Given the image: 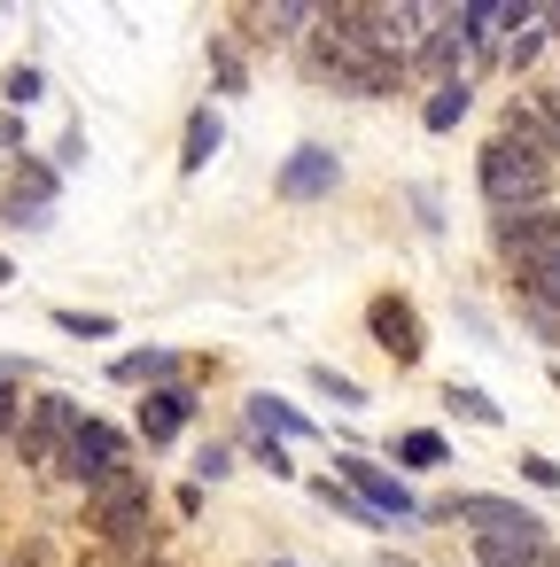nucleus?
<instances>
[{
    "label": "nucleus",
    "mask_w": 560,
    "mask_h": 567,
    "mask_svg": "<svg viewBox=\"0 0 560 567\" xmlns=\"http://www.w3.org/2000/svg\"><path fill=\"white\" fill-rule=\"evenodd\" d=\"M444 458H451V443H444L436 427H413V435H397V466L428 474V466H444Z\"/></svg>",
    "instance_id": "aec40b11"
},
{
    "label": "nucleus",
    "mask_w": 560,
    "mask_h": 567,
    "mask_svg": "<svg viewBox=\"0 0 560 567\" xmlns=\"http://www.w3.org/2000/svg\"><path fill=\"white\" fill-rule=\"evenodd\" d=\"M444 412H451V420H475V427H506L498 396H482V389H467V381H451V389H444Z\"/></svg>",
    "instance_id": "6ab92c4d"
},
{
    "label": "nucleus",
    "mask_w": 560,
    "mask_h": 567,
    "mask_svg": "<svg viewBox=\"0 0 560 567\" xmlns=\"http://www.w3.org/2000/svg\"><path fill=\"white\" fill-rule=\"evenodd\" d=\"M32 373V358H9V350H0V381H24Z\"/></svg>",
    "instance_id": "72a5a7b5"
},
{
    "label": "nucleus",
    "mask_w": 560,
    "mask_h": 567,
    "mask_svg": "<svg viewBox=\"0 0 560 567\" xmlns=\"http://www.w3.org/2000/svg\"><path fill=\"white\" fill-rule=\"evenodd\" d=\"M513 303H521V311H544V319H560V249H544V257L513 265Z\"/></svg>",
    "instance_id": "2eb2a0df"
},
{
    "label": "nucleus",
    "mask_w": 560,
    "mask_h": 567,
    "mask_svg": "<svg viewBox=\"0 0 560 567\" xmlns=\"http://www.w3.org/2000/svg\"><path fill=\"white\" fill-rule=\"evenodd\" d=\"M521 482H529V489H552V497H560V458L529 451V458H521Z\"/></svg>",
    "instance_id": "7c9ffc66"
},
{
    "label": "nucleus",
    "mask_w": 560,
    "mask_h": 567,
    "mask_svg": "<svg viewBox=\"0 0 560 567\" xmlns=\"http://www.w3.org/2000/svg\"><path fill=\"white\" fill-rule=\"evenodd\" d=\"M304 489H312V497H319L327 513H343V520H358V528H381V513H374V505H358V497H350V489H343L335 474H319V482H304Z\"/></svg>",
    "instance_id": "412c9836"
},
{
    "label": "nucleus",
    "mask_w": 560,
    "mask_h": 567,
    "mask_svg": "<svg viewBox=\"0 0 560 567\" xmlns=\"http://www.w3.org/2000/svg\"><path fill=\"white\" fill-rule=\"evenodd\" d=\"M319 86H335V94H358V102H389V94H405L413 79H405V55H389L381 40H374V24H366V0H335V9H319V32L304 40V55H296Z\"/></svg>",
    "instance_id": "f257e3e1"
},
{
    "label": "nucleus",
    "mask_w": 560,
    "mask_h": 567,
    "mask_svg": "<svg viewBox=\"0 0 560 567\" xmlns=\"http://www.w3.org/2000/svg\"><path fill=\"white\" fill-rule=\"evenodd\" d=\"M467 102H475L467 79H459V86H436V94H420V125H428V133H451V125L467 117Z\"/></svg>",
    "instance_id": "a211bd4d"
},
{
    "label": "nucleus",
    "mask_w": 560,
    "mask_h": 567,
    "mask_svg": "<svg viewBox=\"0 0 560 567\" xmlns=\"http://www.w3.org/2000/svg\"><path fill=\"white\" fill-rule=\"evenodd\" d=\"M195 474H203V482H226V474H234V443H203V451H195Z\"/></svg>",
    "instance_id": "c756f323"
},
{
    "label": "nucleus",
    "mask_w": 560,
    "mask_h": 567,
    "mask_svg": "<svg viewBox=\"0 0 560 567\" xmlns=\"http://www.w3.org/2000/svg\"><path fill=\"white\" fill-rule=\"evenodd\" d=\"M490 249H498V265H506V272H513V265H529V257H544V249H560V195H552V203L498 210V218H490Z\"/></svg>",
    "instance_id": "0eeeda50"
},
{
    "label": "nucleus",
    "mask_w": 560,
    "mask_h": 567,
    "mask_svg": "<svg viewBox=\"0 0 560 567\" xmlns=\"http://www.w3.org/2000/svg\"><path fill=\"white\" fill-rule=\"evenodd\" d=\"M180 365H187L180 350H156V342H149V350L110 358V381H125V389H141V396H149V389H180Z\"/></svg>",
    "instance_id": "4468645a"
},
{
    "label": "nucleus",
    "mask_w": 560,
    "mask_h": 567,
    "mask_svg": "<svg viewBox=\"0 0 560 567\" xmlns=\"http://www.w3.org/2000/svg\"><path fill=\"white\" fill-rule=\"evenodd\" d=\"M218 141H226V117H218V102H203L187 117V141H180V179H203L211 156H218Z\"/></svg>",
    "instance_id": "f3484780"
},
{
    "label": "nucleus",
    "mask_w": 560,
    "mask_h": 567,
    "mask_svg": "<svg viewBox=\"0 0 560 567\" xmlns=\"http://www.w3.org/2000/svg\"><path fill=\"white\" fill-rule=\"evenodd\" d=\"M413 210H420V226H428V234H444V203H436L428 187H413Z\"/></svg>",
    "instance_id": "473e14b6"
},
{
    "label": "nucleus",
    "mask_w": 560,
    "mask_h": 567,
    "mask_svg": "<svg viewBox=\"0 0 560 567\" xmlns=\"http://www.w3.org/2000/svg\"><path fill=\"white\" fill-rule=\"evenodd\" d=\"M187 420H195V389H149L141 396V443H156V451H172L180 435H187Z\"/></svg>",
    "instance_id": "ddd939ff"
},
{
    "label": "nucleus",
    "mask_w": 560,
    "mask_h": 567,
    "mask_svg": "<svg viewBox=\"0 0 560 567\" xmlns=\"http://www.w3.org/2000/svg\"><path fill=\"white\" fill-rule=\"evenodd\" d=\"M0 156H24V117L0 110Z\"/></svg>",
    "instance_id": "2f4dec72"
},
{
    "label": "nucleus",
    "mask_w": 560,
    "mask_h": 567,
    "mask_svg": "<svg viewBox=\"0 0 560 567\" xmlns=\"http://www.w3.org/2000/svg\"><path fill=\"white\" fill-rule=\"evenodd\" d=\"M335 187H343V156L319 148V141L288 148L281 172H273V195H281V203H319V195H335Z\"/></svg>",
    "instance_id": "9b49d317"
},
{
    "label": "nucleus",
    "mask_w": 560,
    "mask_h": 567,
    "mask_svg": "<svg viewBox=\"0 0 560 567\" xmlns=\"http://www.w3.org/2000/svg\"><path fill=\"white\" fill-rule=\"evenodd\" d=\"M537 567H560V551H552V544H544V551H537Z\"/></svg>",
    "instance_id": "4c0bfd02"
},
{
    "label": "nucleus",
    "mask_w": 560,
    "mask_h": 567,
    "mask_svg": "<svg viewBox=\"0 0 560 567\" xmlns=\"http://www.w3.org/2000/svg\"><path fill=\"white\" fill-rule=\"evenodd\" d=\"M133 466V435L118 427V420H79V435H71V451H63V466L48 474V482H63V489H94V482H110V474H125Z\"/></svg>",
    "instance_id": "39448f33"
},
{
    "label": "nucleus",
    "mask_w": 560,
    "mask_h": 567,
    "mask_svg": "<svg viewBox=\"0 0 560 567\" xmlns=\"http://www.w3.org/2000/svg\"><path fill=\"white\" fill-rule=\"evenodd\" d=\"M17 567H32V559H17Z\"/></svg>",
    "instance_id": "ea45409f"
},
{
    "label": "nucleus",
    "mask_w": 560,
    "mask_h": 567,
    "mask_svg": "<svg viewBox=\"0 0 560 567\" xmlns=\"http://www.w3.org/2000/svg\"><path fill=\"white\" fill-rule=\"evenodd\" d=\"M0 94H9V110L24 117V110H32V102L48 94V71H40V63H9V79H0Z\"/></svg>",
    "instance_id": "b1692460"
},
{
    "label": "nucleus",
    "mask_w": 560,
    "mask_h": 567,
    "mask_svg": "<svg viewBox=\"0 0 560 567\" xmlns=\"http://www.w3.org/2000/svg\"><path fill=\"white\" fill-rule=\"evenodd\" d=\"M335 482L358 497V505H374L381 520H420V497L405 489V474H389V466H374L366 451H343V466H335Z\"/></svg>",
    "instance_id": "1a4fd4ad"
},
{
    "label": "nucleus",
    "mask_w": 560,
    "mask_h": 567,
    "mask_svg": "<svg viewBox=\"0 0 560 567\" xmlns=\"http://www.w3.org/2000/svg\"><path fill=\"white\" fill-rule=\"evenodd\" d=\"M312 389H319L327 404H343V412H366V389H358L350 373H335V365H312Z\"/></svg>",
    "instance_id": "a878e982"
},
{
    "label": "nucleus",
    "mask_w": 560,
    "mask_h": 567,
    "mask_svg": "<svg viewBox=\"0 0 560 567\" xmlns=\"http://www.w3.org/2000/svg\"><path fill=\"white\" fill-rule=\"evenodd\" d=\"M234 32H250V40H288V55H304V40L319 32V9H312V0H273V9H242Z\"/></svg>",
    "instance_id": "f8f14e48"
},
{
    "label": "nucleus",
    "mask_w": 560,
    "mask_h": 567,
    "mask_svg": "<svg viewBox=\"0 0 560 567\" xmlns=\"http://www.w3.org/2000/svg\"><path fill=\"white\" fill-rule=\"evenodd\" d=\"M133 567H180V559H172V551H149V559H133Z\"/></svg>",
    "instance_id": "e433bc0d"
},
{
    "label": "nucleus",
    "mask_w": 560,
    "mask_h": 567,
    "mask_svg": "<svg viewBox=\"0 0 560 567\" xmlns=\"http://www.w3.org/2000/svg\"><path fill=\"white\" fill-rule=\"evenodd\" d=\"M544 544H521V536H475V567H537Z\"/></svg>",
    "instance_id": "4be33fe9"
},
{
    "label": "nucleus",
    "mask_w": 560,
    "mask_h": 567,
    "mask_svg": "<svg viewBox=\"0 0 560 567\" xmlns=\"http://www.w3.org/2000/svg\"><path fill=\"white\" fill-rule=\"evenodd\" d=\"M374 567H413V559L405 551H374Z\"/></svg>",
    "instance_id": "c9c22d12"
},
{
    "label": "nucleus",
    "mask_w": 560,
    "mask_h": 567,
    "mask_svg": "<svg viewBox=\"0 0 560 567\" xmlns=\"http://www.w3.org/2000/svg\"><path fill=\"white\" fill-rule=\"evenodd\" d=\"M0 567H9V559H0Z\"/></svg>",
    "instance_id": "a19ab883"
},
{
    "label": "nucleus",
    "mask_w": 560,
    "mask_h": 567,
    "mask_svg": "<svg viewBox=\"0 0 560 567\" xmlns=\"http://www.w3.org/2000/svg\"><path fill=\"white\" fill-rule=\"evenodd\" d=\"M211 86H218V94H242V86H250L242 40H211Z\"/></svg>",
    "instance_id": "5701e85b"
},
{
    "label": "nucleus",
    "mask_w": 560,
    "mask_h": 567,
    "mask_svg": "<svg viewBox=\"0 0 560 567\" xmlns=\"http://www.w3.org/2000/svg\"><path fill=\"white\" fill-rule=\"evenodd\" d=\"M79 404L63 396V389H40V396H24V427H17V458L48 482L55 466H63V451H71V435H79Z\"/></svg>",
    "instance_id": "20e7f679"
},
{
    "label": "nucleus",
    "mask_w": 560,
    "mask_h": 567,
    "mask_svg": "<svg viewBox=\"0 0 560 567\" xmlns=\"http://www.w3.org/2000/svg\"><path fill=\"white\" fill-rule=\"evenodd\" d=\"M552 156H537V148H521V141H506V133H490L482 148H475V195H482V210L498 218V210H521V203H552Z\"/></svg>",
    "instance_id": "7ed1b4c3"
},
{
    "label": "nucleus",
    "mask_w": 560,
    "mask_h": 567,
    "mask_svg": "<svg viewBox=\"0 0 560 567\" xmlns=\"http://www.w3.org/2000/svg\"><path fill=\"white\" fill-rule=\"evenodd\" d=\"M86 528H94V544H110L125 567L149 559V544H156V482H149L141 466L94 482V489H86Z\"/></svg>",
    "instance_id": "f03ea898"
},
{
    "label": "nucleus",
    "mask_w": 560,
    "mask_h": 567,
    "mask_svg": "<svg viewBox=\"0 0 560 567\" xmlns=\"http://www.w3.org/2000/svg\"><path fill=\"white\" fill-rule=\"evenodd\" d=\"M366 334H374V342H381V358H397V365H420V350H428L420 303H413L405 288H381V296L366 303Z\"/></svg>",
    "instance_id": "6e6552de"
},
{
    "label": "nucleus",
    "mask_w": 560,
    "mask_h": 567,
    "mask_svg": "<svg viewBox=\"0 0 560 567\" xmlns=\"http://www.w3.org/2000/svg\"><path fill=\"white\" fill-rule=\"evenodd\" d=\"M9 272H17V265H9V257H0V280H9Z\"/></svg>",
    "instance_id": "58836bf2"
},
{
    "label": "nucleus",
    "mask_w": 560,
    "mask_h": 567,
    "mask_svg": "<svg viewBox=\"0 0 560 567\" xmlns=\"http://www.w3.org/2000/svg\"><path fill=\"white\" fill-rule=\"evenodd\" d=\"M250 451H257V466H265V474H281V482L296 474V458H288V443H273V435H250Z\"/></svg>",
    "instance_id": "c85d7f7f"
},
{
    "label": "nucleus",
    "mask_w": 560,
    "mask_h": 567,
    "mask_svg": "<svg viewBox=\"0 0 560 567\" xmlns=\"http://www.w3.org/2000/svg\"><path fill=\"white\" fill-rule=\"evenodd\" d=\"M544 55H552V32H544V17H537L521 40H506V55H498V63H506V71H537Z\"/></svg>",
    "instance_id": "393cba45"
},
{
    "label": "nucleus",
    "mask_w": 560,
    "mask_h": 567,
    "mask_svg": "<svg viewBox=\"0 0 560 567\" xmlns=\"http://www.w3.org/2000/svg\"><path fill=\"white\" fill-rule=\"evenodd\" d=\"M544 32H552V48H560V0H552V9H544Z\"/></svg>",
    "instance_id": "f704fd0d"
},
{
    "label": "nucleus",
    "mask_w": 560,
    "mask_h": 567,
    "mask_svg": "<svg viewBox=\"0 0 560 567\" xmlns=\"http://www.w3.org/2000/svg\"><path fill=\"white\" fill-rule=\"evenodd\" d=\"M467 63H475V55H467L459 24H451V9H444V24H436V32L405 55V79H413L420 94H436V86H459V79H467Z\"/></svg>",
    "instance_id": "9d476101"
},
{
    "label": "nucleus",
    "mask_w": 560,
    "mask_h": 567,
    "mask_svg": "<svg viewBox=\"0 0 560 567\" xmlns=\"http://www.w3.org/2000/svg\"><path fill=\"white\" fill-rule=\"evenodd\" d=\"M55 327H63V334H79V342H110V334H118V319H110V311H55Z\"/></svg>",
    "instance_id": "bb28decb"
},
{
    "label": "nucleus",
    "mask_w": 560,
    "mask_h": 567,
    "mask_svg": "<svg viewBox=\"0 0 560 567\" xmlns=\"http://www.w3.org/2000/svg\"><path fill=\"white\" fill-rule=\"evenodd\" d=\"M242 420H250V435H273V443H288V435H319L312 412H296V404L273 396V389H257V396L242 404Z\"/></svg>",
    "instance_id": "dca6fc26"
},
{
    "label": "nucleus",
    "mask_w": 560,
    "mask_h": 567,
    "mask_svg": "<svg viewBox=\"0 0 560 567\" xmlns=\"http://www.w3.org/2000/svg\"><path fill=\"white\" fill-rule=\"evenodd\" d=\"M428 520H467L475 536H521V544H552L544 520L521 505V497H490V489H467V497H444Z\"/></svg>",
    "instance_id": "423d86ee"
},
{
    "label": "nucleus",
    "mask_w": 560,
    "mask_h": 567,
    "mask_svg": "<svg viewBox=\"0 0 560 567\" xmlns=\"http://www.w3.org/2000/svg\"><path fill=\"white\" fill-rule=\"evenodd\" d=\"M17 427H24V396L17 381H0V451H17Z\"/></svg>",
    "instance_id": "cd10ccee"
}]
</instances>
